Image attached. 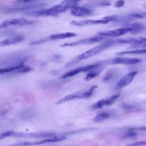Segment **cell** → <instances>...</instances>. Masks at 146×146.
Returning <instances> with one entry per match:
<instances>
[{
    "instance_id": "cell-1",
    "label": "cell",
    "mask_w": 146,
    "mask_h": 146,
    "mask_svg": "<svg viewBox=\"0 0 146 146\" xmlns=\"http://www.w3.org/2000/svg\"><path fill=\"white\" fill-rule=\"evenodd\" d=\"M79 2L75 1H64L60 3L53 6L49 8L40 9L30 11H26L25 14L30 17L40 16H54L60 13L65 12L66 10L71 9V10L78 5Z\"/></svg>"
},
{
    "instance_id": "cell-2",
    "label": "cell",
    "mask_w": 146,
    "mask_h": 146,
    "mask_svg": "<svg viewBox=\"0 0 146 146\" xmlns=\"http://www.w3.org/2000/svg\"><path fill=\"white\" fill-rule=\"evenodd\" d=\"M115 44H117L116 42V39L107 40V41L102 43V44H100L97 46H95V47L87 50V51L84 52L82 54H79V55H78L77 56L74 58L70 62L67 63L66 67H70L71 66H72V65L78 63L79 62H80L81 60H85V59H88L90 58H91V57L97 55L98 54L100 53V52L105 50L106 49H107L109 47H111Z\"/></svg>"
},
{
    "instance_id": "cell-3",
    "label": "cell",
    "mask_w": 146,
    "mask_h": 146,
    "mask_svg": "<svg viewBox=\"0 0 146 146\" xmlns=\"http://www.w3.org/2000/svg\"><path fill=\"white\" fill-rule=\"evenodd\" d=\"M46 3L41 1H17L16 3L12 7L5 9V12L7 13H16L20 11H30L42 8L46 6Z\"/></svg>"
},
{
    "instance_id": "cell-4",
    "label": "cell",
    "mask_w": 146,
    "mask_h": 146,
    "mask_svg": "<svg viewBox=\"0 0 146 146\" xmlns=\"http://www.w3.org/2000/svg\"><path fill=\"white\" fill-rule=\"evenodd\" d=\"M97 88V86H93L87 90H83L82 91L76 92L73 94L67 95L61 99H59L56 103V104H61L64 103L70 102L71 100L79 99H86L91 97L95 91V90Z\"/></svg>"
},
{
    "instance_id": "cell-5",
    "label": "cell",
    "mask_w": 146,
    "mask_h": 146,
    "mask_svg": "<svg viewBox=\"0 0 146 146\" xmlns=\"http://www.w3.org/2000/svg\"><path fill=\"white\" fill-rule=\"evenodd\" d=\"M117 15H111L107 16L102 19H87L81 21H71L70 23L75 26H85L90 25H104L112 21H115L116 19Z\"/></svg>"
},
{
    "instance_id": "cell-6",
    "label": "cell",
    "mask_w": 146,
    "mask_h": 146,
    "mask_svg": "<svg viewBox=\"0 0 146 146\" xmlns=\"http://www.w3.org/2000/svg\"><path fill=\"white\" fill-rule=\"evenodd\" d=\"M101 66L102 64L100 62H97L94 64H90L86 66H80L72 70L66 72L61 76V78L66 79L67 78H70L79 74L81 72H90L92 70H94L97 68L101 67Z\"/></svg>"
},
{
    "instance_id": "cell-7",
    "label": "cell",
    "mask_w": 146,
    "mask_h": 146,
    "mask_svg": "<svg viewBox=\"0 0 146 146\" xmlns=\"http://www.w3.org/2000/svg\"><path fill=\"white\" fill-rule=\"evenodd\" d=\"M36 23L34 20L26 18H13L3 22L0 26L1 29L9 26H31Z\"/></svg>"
},
{
    "instance_id": "cell-8",
    "label": "cell",
    "mask_w": 146,
    "mask_h": 146,
    "mask_svg": "<svg viewBox=\"0 0 146 146\" xmlns=\"http://www.w3.org/2000/svg\"><path fill=\"white\" fill-rule=\"evenodd\" d=\"M76 35V34L72 32H67V33H58V34H54L52 35H50L46 38H42L41 39L36 40L33 42H31L30 44L34 45V44H40L49 40H58V39H64L66 38H70L74 37Z\"/></svg>"
},
{
    "instance_id": "cell-9",
    "label": "cell",
    "mask_w": 146,
    "mask_h": 146,
    "mask_svg": "<svg viewBox=\"0 0 146 146\" xmlns=\"http://www.w3.org/2000/svg\"><path fill=\"white\" fill-rule=\"evenodd\" d=\"M107 37H104L99 35H97L96 36H91L90 38H84L81 40H79L75 42H66L60 45L61 47H72V46H79L81 44H91V43H97L99 42H100L104 39H106Z\"/></svg>"
},
{
    "instance_id": "cell-10",
    "label": "cell",
    "mask_w": 146,
    "mask_h": 146,
    "mask_svg": "<svg viewBox=\"0 0 146 146\" xmlns=\"http://www.w3.org/2000/svg\"><path fill=\"white\" fill-rule=\"evenodd\" d=\"M142 60L138 58H116L111 59L107 60L100 62L103 64H125V65H133L141 62Z\"/></svg>"
},
{
    "instance_id": "cell-11",
    "label": "cell",
    "mask_w": 146,
    "mask_h": 146,
    "mask_svg": "<svg viewBox=\"0 0 146 146\" xmlns=\"http://www.w3.org/2000/svg\"><path fill=\"white\" fill-rule=\"evenodd\" d=\"M29 56L27 55L13 56L9 58L1 60V66H4L5 67H13L24 64L25 62L27 60Z\"/></svg>"
},
{
    "instance_id": "cell-12",
    "label": "cell",
    "mask_w": 146,
    "mask_h": 146,
    "mask_svg": "<svg viewBox=\"0 0 146 146\" xmlns=\"http://www.w3.org/2000/svg\"><path fill=\"white\" fill-rule=\"evenodd\" d=\"M143 18H146V11L132 13L123 15H117L115 22L119 23H128L135 19Z\"/></svg>"
},
{
    "instance_id": "cell-13",
    "label": "cell",
    "mask_w": 146,
    "mask_h": 146,
    "mask_svg": "<svg viewBox=\"0 0 146 146\" xmlns=\"http://www.w3.org/2000/svg\"><path fill=\"white\" fill-rule=\"evenodd\" d=\"M128 33H131V29L128 26H125L123 28H119L99 33L98 35L104 37H115L123 35Z\"/></svg>"
},
{
    "instance_id": "cell-14",
    "label": "cell",
    "mask_w": 146,
    "mask_h": 146,
    "mask_svg": "<svg viewBox=\"0 0 146 146\" xmlns=\"http://www.w3.org/2000/svg\"><path fill=\"white\" fill-rule=\"evenodd\" d=\"M119 94L113 95L107 99H103L98 101L96 103L94 104L91 108L92 109H100L104 106H110L115 103V102L119 98Z\"/></svg>"
},
{
    "instance_id": "cell-15",
    "label": "cell",
    "mask_w": 146,
    "mask_h": 146,
    "mask_svg": "<svg viewBox=\"0 0 146 146\" xmlns=\"http://www.w3.org/2000/svg\"><path fill=\"white\" fill-rule=\"evenodd\" d=\"M116 44H129L133 46H141L146 44V38L138 37V38H129L126 39H116ZM136 47V46H135Z\"/></svg>"
},
{
    "instance_id": "cell-16",
    "label": "cell",
    "mask_w": 146,
    "mask_h": 146,
    "mask_svg": "<svg viewBox=\"0 0 146 146\" xmlns=\"http://www.w3.org/2000/svg\"><path fill=\"white\" fill-rule=\"evenodd\" d=\"M137 74V71H132L124 75L116 84V88L119 90L128 85L131 83Z\"/></svg>"
},
{
    "instance_id": "cell-17",
    "label": "cell",
    "mask_w": 146,
    "mask_h": 146,
    "mask_svg": "<svg viewBox=\"0 0 146 146\" xmlns=\"http://www.w3.org/2000/svg\"><path fill=\"white\" fill-rule=\"evenodd\" d=\"M24 39H25V37L22 35H17V36H11L1 41L0 46L3 47V46H10L11 44H14L22 42Z\"/></svg>"
},
{
    "instance_id": "cell-18",
    "label": "cell",
    "mask_w": 146,
    "mask_h": 146,
    "mask_svg": "<svg viewBox=\"0 0 146 146\" xmlns=\"http://www.w3.org/2000/svg\"><path fill=\"white\" fill-rule=\"evenodd\" d=\"M91 13V10L87 7L77 6L71 10L70 14L75 17H83L90 15Z\"/></svg>"
},
{
    "instance_id": "cell-19",
    "label": "cell",
    "mask_w": 146,
    "mask_h": 146,
    "mask_svg": "<svg viewBox=\"0 0 146 146\" xmlns=\"http://www.w3.org/2000/svg\"><path fill=\"white\" fill-rule=\"evenodd\" d=\"M118 74L119 71L117 70L115 68H111L106 72L104 76L103 77V80L104 82L108 83L115 81L118 76Z\"/></svg>"
},
{
    "instance_id": "cell-20",
    "label": "cell",
    "mask_w": 146,
    "mask_h": 146,
    "mask_svg": "<svg viewBox=\"0 0 146 146\" xmlns=\"http://www.w3.org/2000/svg\"><path fill=\"white\" fill-rule=\"evenodd\" d=\"M127 26H128L131 29V33H132V34L139 33L145 28L144 25H143L141 23H138V22L128 24Z\"/></svg>"
},
{
    "instance_id": "cell-21",
    "label": "cell",
    "mask_w": 146,
    "mask_h": 146,
    "mask_svg": "<svg viewBox=\"0 0 146 146\" xmlns=\"http://www.w3.org/2000/svg\"><path fill=\"white\" fill-rule=\"evenodd\" d=\"M102 70V68H101V67H100L99 68H97L94 70H92V71L88 72V73L84 77V80H90L91 79H94V78L97 76L100 73Z\"/></svg>"
},
{
    "instance_id": "cell-22",
    "label": "cell",
    "mask_w": 146,
    "mask_h": 146,
    "mask_svg": "<svg viewBox=\"0 0 146 146\" xmlns=\"http://www.w3.org/2000/svg\"><path fill=\"white\" fill-rule=\"evenodd\" d=\"M117 55H125V54H146V48L141 50H136L131 51H125L117 52Z\"/></svg>"
},
{
    "instance_id": "cell-23",
    "label": "cell",
    "mask_w": 146,
    "mask_h": 146,
    "mask_svg": "<svg viewBox=\"0 0 146 146\" xmlns=\"http://www.w3.org/2000/svg\"><path fill=\"white\" fill-rule=\"evenodd\" d=\"M110 117V114H108V113H101L98 115H96L94 119V120L95 122L96 123H99L101 121H103L104 120H107V119H108Z\"/></svg>"
},
{
    "instance_id": "cell-24",
    "label": "cell",
    "mask_w": 146,
    "mask_h": 146,
    "mask_svg": "<svg viewBox=\"0 0 146 146\" xmlns=\"http://www.w3.org/2000/svg\"><path fill=\"white\" fill-rule=\"evenodd\" d=\"M137 136V132L128 129L127 132L123 135L124 138H132Z\"/></svg>"
},
{
    "instance_id": "cell-25",
    "label": "cell",
    "mask_w": 146,
    "mask_h": 146,
    "mask_svg": "<svg viewBox=\"0 0 146 146\" xmlns=\"http://www.w3.org/2000/svg\"><path fill=\"white\" fill-rule=\"evenodd\" d=\"M126 146H146V141H140L126 144Z\"/></svg>"
},
{
    "instance_id": "cell-26",
    "label": "cell",
    "mask_w": 146,
    "mask_h": 146,
    "mask_svg": "<svg viewBox=\"0 0 146 146\" xmlns=\"http://www.w3.org/2000/svg\"><path fill=\"white\" fill-rule=\"evenodd\" d=\"M14 132L13 131H6L3 133L1 134V137L0 138L2 139L3 138H5L6 137H8V136H12Z\"/></svg>"
},
{
    "instance_id": "cell-27",
    "label": "cell",
    "mask_w": 146,
    "mask_h": 146,
    "mask_svg": "<svg viewBox=\"0 0 146 146\" xmlns=\"http://www.w3.org/2000/svg\"><path fill=\"white\" fill-rule=\"evenodd\" d=\"M131 131H134V132H138V131H146V126L145 127H136V128H132L129 129Z\"/></svg>"
},
{
    "instance_id": "cell-28",
    "label": "cell",
    "mask_w": 146,
    "mask_h": 146,
    "mask_svg": "<svg viewBox=\"0 0 146 146\" xmlns=\"http://www.w3.org/2000/svg\"><path fill=\"white\" fill-rule=\"evenodd\" d=\"M124 5V1L123 0H120V1H117L115 5L114 6L116 7H122L123 5Z\"/></svg>"
},
{
    "instance_id": "cell-29",
    "label": "cell",
    "mask_w": 146,
    "mask_h": 146,
    "mask_svg": "<svg viewBox=\"0 0 146 146\" xmlns=\"http://www.w3.org/2000/svg\"><path fill=\"white\" fill-rule=\"evenodd\" d=\"M146 47V44H144V45H141V46H136V47Z\"/></svg>"
}]
</instances>
